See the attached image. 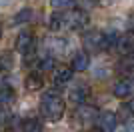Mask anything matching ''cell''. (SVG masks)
<instances>
[{
	"label": "cell",
	"mask_w": 134,
	"mask_h": 132,
	"mask_svg": "<svg viewBox=\"0 0 134 132\" xmlns=\"http://www.w3.org/2000/svg\"><path fill=\"white\" fill-rule=\"evenodd\" d=\"M88 66H90V56H88V52H84V50L76 52V54L72 56V60H70V70L72 72H84Z\"/></svg>",
	"instance_id": "ba28073f"
},
{
	"label": "cell",
	"mask_w": 134,
	"mask_h": 132,
	"mask_svg": "<svg viewBox=\"0 0 134 132\" xmlns=\"http://www.w3.org/2000/svg\"><path fill=\"white\" fill-rule=\"evenodd\" d=\"M118 132H134V122H128L126 126H122Z\"/></svg>",
	"instance_id": "44dd1931"
},
{
	"label": "cell",
	"mask_w": 134,
	"mask_h": 132,
	"mask_svg": "<svg viewBox=\"0 0 134 132\" xmlns=\"http://www.w3.org/2000/svg\"><path fill=\"white\" fill-rule=\"evenodd\" d=\"M86 96H88V86L86 84H78V86H74L70 90V100L76 102V104H82L86 100Z\"/></svg>",
	"instance_id": "30bf717a"
},
{
	"label": "cell",
	"mask_w": 134,
	"mask_h": 132,
	"mask_svg": "<svg viewBox=\"0 0 134 132\" xmlns=\"http://www.w3.org/2000/svg\"><path fill=\"white\" fill-rule=\"evenodd\" d=\"M52 66H54V60H52V56H46L40 60V68L42 70H52Z\"/></svg>",
	"instance_id": "d6986e66"
},
{
	"label": "cell",
	"mask_w": 134,
	"mask_h": 132,
	"mask_svg": "<svg viewBox=\"0 0 134 132\" xmlns=\"http://www.w3.org/2000/svg\"><path fill=\"white\" fill-rule=\"evenodd\" d=\"M130 94H134V74L130 78H122L120 82L114 84V96L116 98H124Z\"/></svg>",
	"instance_id": "52a82bcc"
},
{
	"label": "cell",
	"mask_w": 134,
	"mask_h": 132,
	"mask_svg": "<svg viewBox=\"0 0 134 132\" xmlns=\"http://www.w3.org/2000/svg\"><path fill=\"white\" fill-rule=\"evenodd\" d=\"M120 110H122V112H120V116H122V118H126L128 114H134V96L126 102V104L120 106Z\"/></svg>",
	"instance_id": "e0dca14e"
},
{
	"label": "cell",
	"mask_w": 134,
	"mask_h": 132,
	"mask_svg": "<svg viewBox=\"0 0 134 132\" xmlns=\"http://www.w3.org/2000/svg\"><path fill=\"white\" fill-rule=\"evenodd\" d=\"M0 36H2V24H0Z\"/></svg>",
	"instance_id": "cb8c5ba5"
},
{
	"label": "cell",
	"mask_w": 134,
	"mask_h": 132,
	"mask_svg": "<svg viewBox=\"0 0 134 132\" xmlns=\"http://www.w3.org/2000/svg\"><path fill=\"white\" fill-rule=\"evenodd\" d=\"M26 20H32V10H28V8H24L20 14H18L16 18H14V22H26Z\"/></svg>",
	"instance_id": "ac0fdd59"
},
{
	"label": "cell",
	"mask_w": 134,
	"mask_h": 132,
	"mask_svg": "<svg viewBox=\"0 0 134 132\" xmlns=\"http://www.w3.org/2000/svg\"><path fill=\"white\" fill-rule=\"evenodd\" d=\"M6 122V110H4V106H0V126Z\"/></svg>",
	"instance_id": "7402d4cb"
},
{
	"label": "cell",
	"mask_w": 134,
	"mask_h": 132,
	"mask_svg": "<svg viewBox=\"0 0 134 132\" xmlns=\"http://www.w3.org/2000/svg\"><path fill=\"white\" fill-rule=\"evenodd\" d=\"M88 24V14L82 10H68V12H58L50 18V28L52 30H82Z\"/></svg>",
	"instance_id": "6da1fadb"
},
{
	"label": "cell",
	"mask_w": 134,
	"mask_h": 132,
	"mask_svg": "<svg viewBox=\"0 0 134 132\" xmlns=\"http://www.w3.org/2000/svg\"><path fill=\"white\" fill-rule=\"evenodd\" d=\"M64 110H66V106H64V100L58 96V94H42V98H40V114L44 116L46 120L50 122H58L64 116Z\"/></svg>",
	"instance_id": "7a4b0ae2"
},
{
	"label": "cell",
	"mask_w": 134,
	"mask_h": 132,
	"mask_svg": "<svg viewBox=\"0 0 134 132\" xmlns=\"http://www.w3.org/2000/svg\"><path fill=\"white\" fill-rule=\"evenodd\" d=\"M22 132H42V124L36 118H26L22 122Z\"/></svg>",
	"instance_id": "5bb4252c"
},
{
	"label": "cell",
	"mask_w": 134,
	"mask_h": 132,
	"mask_svg": "<svg viewBox=\"0 0 134 132\" xmlns=\"http://www.w3.org/2000/svg\"><path fill=\"white\" fill-rule=\"evenodd\" d=\"M88 132H102V130H100V128H96V126H94V128H90Z\"/></svg>",
	"instance_id": "603a6c76"
},
{
	"label": "cell",
	"mask_w": 134,
	"mask_h": 132,
	"mask_svg": "<svg viewBox=\"0 0 134 132\" xmlns=\"http://www.w3.org/2000/svg\"><path fill=\"white\" fill-rule=\"evenodd\" d=\"M118 72H122V74H132L134 72V54L126 56V58L118 64Z\"/></svg>",
	"instance_id": "9a60e30c"
},
{
	"label": "cell",
	"mask_w": 134,
	"mask_h": 132,
	"mask_svg": "<svg viewBox=\"0 0 134 132\" xmlns=\"http://www.w3.org/2000/svg\"><path fill=\"white\" fill-rule=\"evenodd\" d=\"M52 6L54 8H64V12H66V10H72L74 8V2H52Z\"/></svg>",
	"instance_id": "ffe728a7"
},
{
	"label": "cell",
	"mask_w": 134,
	"mask_h": 132,
	"mask_svg": "<svg viewBox=\"0 0 134 132\" xmlns=\"http://www.w3.org/2000/svg\"><path fill=\"white\" fill-rule=\"evenodd\" d=\"M70 80H72V70H70V68H62V70H58L54 74V86L56 88L66 86Z\"/></svg>",
	"instance_id": "7c38bea8"
},
{
	"label": "cell",
	"mask_w": 134,
	"mask_h": 132,
	"mask_svg": "<svg viewBox=\"0 0 134 132\" xmlns=\"http://www.w3.org/2000/svg\"><path fill=\"white\" fill-rule=\"evenodd\" d=\"M14 100V90L10 86H2L0 88V102L4 104V102H12Z\"/></svg>",
	"instance_id": "2e32d148"
},
{
	"label": "cell",
	"mask_w": 134,
	"mask_h": 132,
	"mask_svg": "<svg viewBox=\"0 0 134 132\" xmlns=\"http://www.w3.org/2000/svg\"><path fill=\"white\" fill-rule=\"evenodd\" d=\"M24 84H26V90H40L44 86V80L40 76V72H30L24 80Z\"/></svg>",
	"instance_id": "8fae6325"
},
{
	"label": "cell",
	"mask_w": 134,
	"mask_h": 132,
	"mask_svg": "<svg viewBox=\"0 0 134 132\" xmlns=\"http://www.w3.org/2000/svg\"><path fill=\"white\" fill-rule=\"evenodd\" d=\"M116 114L114 112H102V114H98V126L102 132H114V128H116Z\"/></svg>",
	"instance_id": "9c48e42d"
},
{
	"label": "cell",
	"mask_w": 134,
	"mask_h": 132,
	"mask_svg": "<svg viewBox=\"0 0 134 132\" xmlns=\"http://www.w3.org/2000/svg\"><path fill=\"white\" fill-rule=\"evenodd\" d=\"M12 66H14V56H12V52H2V54H0V72L12 70Z\"/></svg>",
	"instance_id": "4fadbf2b"
},
{
	"label": "cell",
	"mask_w": 134,
	"mask_h": 132,
	"mask_svg": "<svg viewBox=\"0 0 134 132\" xmlns=\"http://www.w3.org/2000/svg\"><path fill=\"white\" fill-rule=\"evenodd\" d=\"M116 52L122 56H132L134 54V30L120 34L116 38Z\"/></svg>",
	"instance_id": "277c9868"
},
{
	"label": "cell",
	"mask_w": 134,
	"mask_h": 132,
	"mask_svg": "<svg viewBox=\"0 0 134 132\" xmlns=\"http://www.w3.org/2000/svg\"><path fill=\"white\" fill-rule=\"evenodd\" d=\"M34 34L28 32V30H22V32L16 36V50L24 56H30L34 52Z\"/></svg>",
	"instance_id": "5b68a950"
},
{
	"label": "cell",
	"mask_w": 134,
	"mask_h": 132,
	"mask_svg": "<svg viewBox=\"0 0 134 132\" xmlns=\"http://www.w3.org/2000/svg\"><path fill=\"white\" fill-rule=\"evenodd\" d=\"M74 118L78 122H82V124H94V122L98 120V110H96L94 106H80V108L76 110Z\"/></svg>",
	"instance_id": "8992f818"
},
{
	"label": "cell",
	"mask_w": 134,
	"mask_h": 132,
	"mask_svg": "<svg viewBox=\"0 0 134 132\" xmlns=\"http://www.w3.org/2000/svg\"><path fill=\"white\" fill-rule=\"evenodd\" d=\"M116 34L112 32H98V30H88L84 34V46L92 52H102V50H108L116 44Z\"/></svg>",
	"instance_id": "3957f363"
}]
</instances>
